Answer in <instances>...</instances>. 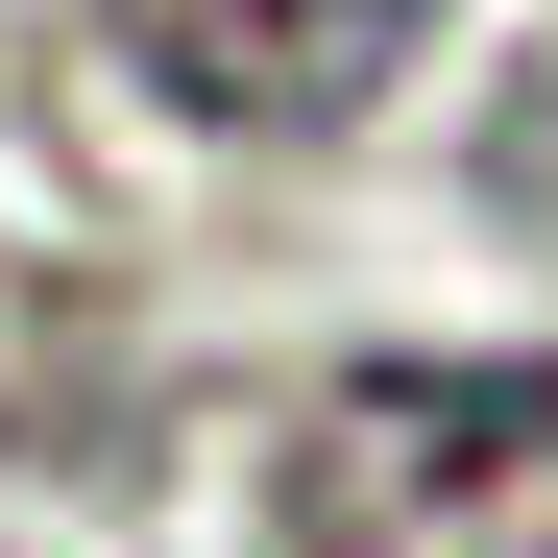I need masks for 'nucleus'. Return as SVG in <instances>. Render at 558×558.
<instances>
[{"instance_id": "f257e3e1", "label": "nucleus", "mask_w": 558, "mask_h": 558, "mask_svg": "<svg viewBox=\"0 0 558 558\" xmlns=\"http://www.w3.org/2000/svg\"><path fill=\"white\" fill-rule=\"evenodd\" d=\"M292 558H558V364H364L267 461Z\"/></svg>"}, {"instance_id": "f03ea898", "label": "nucleus", "mask_w": 558, "mask_h": 558, "mask_svg": "<svg viewBox=\"0 0 558 558\" xmlns=\"http://www.w3.org/2000/svg\"><path fill=\"white\" fill-rule=\"evenodd\" d=\"M98 25H122V73H146L170 122H219V146H316V122L389 98L461 0H98Z\"/></svg>"}, {"instance_id": "7ed1b4c3", "label": "nucleus", "mask_w": 558, "mask_h": 558, "mask_svg": "<svg viewBox=\"0 0 558 558\" xmlns=\"http://www.w3.org/2000/svg\"><path fill=\"white\" fill-rule=\"evenodd\" d=\"M486 219H510V243L558 267V49L510 73V122H486Z\"/></svg>"}]
</instances>
